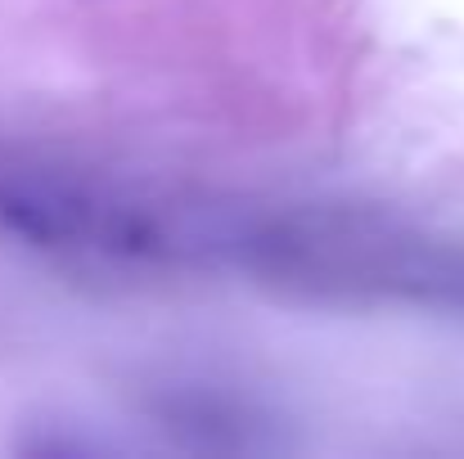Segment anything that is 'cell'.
I'll return each mask as SVG.
<instances>
[{
  "label": "cell",
  "instance_id": "3957f363",
  "mask_svg": "<svg viewBox=\"0 0 464 459\" xmlns=\"http://www.w3.org/2000/svg\"><path fill=\"white\" fill-rule=\"evenodd\" d=\"M158 419L176 433H189L194 446L203 451H253L248 442V410H239L235 401L217 397V392H171L162 406H158Z\"/></svg>",
  "mask_w": 464,
  "mask_h": 459
},
{
  "label": "cell",
  "instance_id": "7a4b0ae2",
  "mask_svg": "<svg viewBox=\"0 0 464 459\" xmlns=\"http://www.w3.org/2000/svg\"><path fill=\"white\" fill-rule=\"evenodd\" d=\"M0 244L91 280H158L208 266V216L0 149Z\"/></svg>",
  "mask_w": 464,
  "mask_h": 459
},
{
  "label": "cell",
  "instance_id": "6da1fadb",
  "mask_svg": "<svg viewBox=\"0 0 464 459\" xmlns=\"http://www.w3.org/2000/svg\"><path fill=\"white\" fill-rule=\"evenodd\" d=\"M208 262L294 302L464 320V239L370 207L276 203L208 216Z\"/></svg>",
  "mask_w": 464,
  "mask_h": 459
}]
</instances>
